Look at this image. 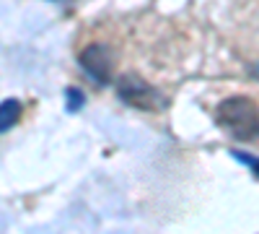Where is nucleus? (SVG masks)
Here are the masks:
<instances>
[{
    "label": "nucleus",
    "instance_id": "1",
    "mask_svg": "<svg viewBox=\"0 0 259 234\" xmlns=\"http://www.w3.org/2000/svg\"><path fill=\"white\" fill-rule=\"evenodd\" d=\"M218 127L236 141H256L259 138V107L249 96H228L215 107Z\"/></svg>",
    "mask_w": 259,
    "mask_h": 234
},
{
    "label": "nucleus",
    "instance_id": "2",
    "mask_svg": "<svg viewBox=\"0 0 259 234\" xmlns=\"http://www.w3.org/2000/svg\"><path fill=\"white\" fill-rule=\"evenodd\" d=\"M117 94L124 104H130L135 110H143V112H158L168 104V99L156 86H150L148 81H143L135 73H127L117 81Z\"/></svg>",
    "mask_w": 259,
    "mask_h": 234
},
{
    "label": "nucleus",
    "instance_id": "3",
    "mask_svg": "<svg viewBox=\"0 0 259 234\" xmlns=\"http://www.w3.org/2000/svg\"><path fill=\"white\" fill-rule=\"evenodd\" d=\"M78 62H80V68L89 73V78L96 81L99 86H104V83L112 81L114 55H112V50L106 45H101V42H94V45L83 47L80 55H78Z\"/></svg>",
    "mask_w": 259,
    "mask_h": 234
},
{
    "label": "nucleus",
    "instance_id": "4",
    "mask_svg": "<svg viewBox=\"0 0 259 234\" xmlns=\"http://www.w3.org/2000/svg\"><path fill=\"white\" fill-rule=\"evenodd\" d=\"M21 112H24V104L18 99L0 102V133H8L11 127H16V122L21 120Z\"/></svg>",
    "mask_w": 259,
    "mask_h": 234
},
{
    "label": "nucleus",
    "instance_id": "5",
    "mask_svg": "<svg viewBox=\"0 0 259 234\" xmlns=\"http://www.w3.org/2000/svg\"><path fill=\"white\" fill-rule=\"evenodd\" d=\"M83 104H85V96L80 89H75V86L65 89V107H68V112H78Z\"/></svg>",
    "mask_w": 259,
    "mask_h": 234
},
{
    "label": "nucleus",
    "instance_id": "6",
    "mask_svg": "<svg viewBox=\"0 0 259 234\" xmlns=\"http://www.w3.org/2000/svg\"><path fill=\"white\" fill-rule=\"evenodd\" d=\"M233 159H236V161H241L244 166H249L251 172L259 177V156H254V154H244V151H233Z\"/></svg>",
    "mask_w": 259,
    "mask_h": 234
},
{
    "label": "nucleus",
    "instance_id": "7",
    "mask_svg": "<svg viewBox=\"0 0 259 234\" xmlns=\"http://www.w3.org/2000/svg\"><path fill=\"white\" fill-rule=\"evenodd\" d=\"M251 76H256V78H259V62H256V65L251 68Z\"/></svg>",
    "mask_w": 259,
    "mask_h": 234
}]
</instances>
